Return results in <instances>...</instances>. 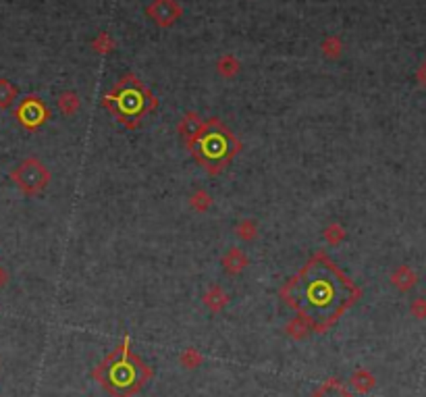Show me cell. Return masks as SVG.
<instances>
[{"label": "cell", "mask_w": 426, "mask_h": 397, "mask_svg": "<svg viewBox=\"0 0 426 397\" xmlns=\"http://www.w3.org/2000/svg\"><path fill=\"white\" fill-rule=\"evenodd\" d=\"M11 181L19 187L23 195H40L52 181L50 169L36 156L23 158L13 171H11Z\"/></svg>", "instance_id": "5b68a950"}, {"label": "cell", "mask_w": 426, "mask_h": 397, "mask_svg": "<svg viewBox=\"0 0 426 397\" xmlns=\"http://www.w3.org/2000/svg\"><path fill=\"white\" fill-rule=\"evenodd\" d=\"M50 119V109L38 94H27L15 109V121L25 131H38Z\"/></svg>", "instance_id": "8992f818"}, {"label": "cell", "mask_w": 426, "mask_h": 397, "mask_svg": "<svg viewBox=\"0 0 426 397\" xmlns=\"http://www.w3.org/2000/svg\"><path fill=\"white\" fill-rule=\"evenodd\" d=\"M17 96H19V87L11 79L0 77V111L11 109L17 100Z\"/></svg>", "instance_id": "7c38bea8"}, {"label": "cell", "mask_w": 426, "mask_h": 397, "mask_svg": "<svg viewBox=\"0 0 426 397\" xmlns=\"http://www.w3.org/2000/svg\"><path fill=\"white\" fill-rule=\"evenodd\" d=\"M181 362H183V366H186V368H196V366L202 362V356H200L196 350H192V347H190V350H186V352H183Z\"/></svg>", "instance_id": "603a6c76"}, {"label": "cell", "mask_w": 426, "mask_h": 397, "mask_svg": "<svg viewBox=\"0 0 426 397\" xmlns=\"http://www.w3.org/2000/svg\"><path fill=\"white\" fill-rule=\"evenodd\" d=\"M202 302L210 312H221L229 304V293L221 285H210L202 295Z\"/></svg>", "instance_id": "30bf717a"}, {"label": "cell", "mask_w": 426, "mask_h": 397, "mask_svg": "<svg viewBox=\"0 0 426 397\" xmlns=\"http://www.w3.org/2000/svg\"><path fill=\"white\" fill-rule=\"evenodd\" d=\"M190 206L196 213H208V208L212 206V197L206 189H198L190 195Z\"/></svg>", "instance_id": "ac0fdd59"}, {"label": "cell", "mask_w": 426, "mask_h": 397, "mask_svg": "<svg viewBox=\"0 0 426 397\" xmlns=\"http://www.w3.org/2000/svg\"><path fill=\"white\" fill-rule=\"evenodd\" d=\"M7 283H9V275H7V270L3 266H0V289H3Z\"/></svg>", "instance_id": "d4e9b609"}, {"label": "cell", "mask_w": 426, "mask_h": 397, "mask_svg": "<svg viewBox=\"0 0 426 397\" xmlns=\"http://www.w3.org/2000/svg\"><path fill=\"white\" fill-rule=\"evenodd\" d=\"M202 127H204L202 115L196 113V111H188V113L181 117V121L177 123V133H179V138L183 140V144L190 148L192 142H194V140L198 138V133L202 131Z\"/></svg>", "instance_id": "ba28073f"}, {"label": "cell", "mask_w": 426, "mask_h": 397, "mask_svg": "<svg viewBox=\"0 0 426 397\" xmlns=\"http://www.w3.org/2000/svg\"><path fill=\"white\" fill-rule=\"evenodd\" d=\"M239 71H241V63L233 54H223L216 61V73L225 79H233Z\"/></svg>", "instance_id": "5bb4252c"}, {"label": "cell", "mask_w": 426, "mask_h": 397, "mask_svg": "<svg viewBox=\"0 0 426 397\" xmlns=\"http://www.w3.org/2000/svg\"><path fill=\"white\" fill-rule=\"evenodd\" d=\"M310 397H356V395H352L337 378H328V380L322 383Z\"/></svg>", "instance_id": "8fae6325"}, {"label": "cell", "mask_w": 426, "mask_h": 397, "mask_svg": "<svg viewBox=\"0 0 426 397\" xmlns=\"http://www.w3.org/2000/svg\"><path fill=\"white\" fill-rule=\"evenodd\" d=\"M310 331H312V327H310L304 319H300V316L291 319V321L287 323V327H285V333H287L289 337H293V339H304Z\"/></svg>", "instance_id": "d6986e66"}, {"label": "cell", "mask_w": 426, "mask_h": 397, "mask_svg": "<svg viewBox=\"0 0 426 397\" xmlns=\"http://www.w3.org/2000/svg\"><path fill=\"white\" fill-rule=\"evenodd\" d=\"M56 105H58V111H60L63 115L73 117V115L81 109V98H79V94H77V92L67 89V92H63V94L58 96Z\"/></svg>", "instance_id": "4fadbf2b"}, {"label": "cell", "mask_w": 426, "mask_h": 397, "mask_svg": "<svg viewBox=\"0 0 426 397\" xmlns=\"http://www.w3.org/2000/svg\"><path fill=\"white\" fill-rule=\"evenodd\" d=\"M391 281H393V285H397L399 289H410V287H414V283H416V275H414V270L410 268V266H399L393 275H391Z\"/></svg>", "instance_id": "2e32d148"}, {"label": "cell", "mask_w": 426, "mask_h": 397, "mask_svg": "<svg viewBox=\"0 0 426 397\" xmlns=\"http://www.w3.org/2000/svg\"><path fill=\"white\" fill-rule=\"evenodd\" d=\"M188 150L208 175H221L243 150V144L221 119L210 117Z\"/></svg>", "instance_id": "277c9868"}, {"label": "cell", "mask_w": 426, "mask_h": 397, "mask_svg": "<svg viewBox=\"0 0 426 397\" xmlns=\"http://www.w3.org/2000/svg\"><path fill=\"white\" fill-rule=\"evenodd\" d=\"M416 77H418V81H420L422 85H426V63H422V65H420V69H418Z\"/></svg>", "instance_id": "cb8c5ba5"}, {"label": "cell", "mask_w": 426, "mask_h": 397, "mask_svg": "<svg viewBox=\"0 0 426 397\" xmlns=\"http://www.w3.org/2000/svg\"><path fill=\"white\" fill-rule=\"evenodd\" d=\"M235 233L241 242H254L258 237V225L254 219H241L235 227Z\"/></svg>", "instance_id": "9a60e30c"}, {"label": "cell", "mask_w": 426, "mask_h": 397, "mask_svg": "<svg viewBox=\"0 0 426 397\" xmlns=\"http://www.w3.org/2000/svg\"><path fill=\"white\" fill-rule=\"evenodd\" d=\"M320 50H322V54H324L326 58H333V61H335V58H339L341 54H344V42H341L339 36H328V38H324Z\"/></svg>", "instance_id": "e0dca14e"}, {"label": "cell", "mask_w": 426, "mask_h": 397, "mask_svg": "<svg viewBox=\"0 0 426 397\" xmlns=\"http://www.w3.org/2000/svg\"><path fill=\"white\" fill-rule=\"evenodd\" d=\"M352 385L360 391H368L372 387V378L366 370H358L354 376H352Z\"/></svg>", "instance_id": "7402d4cb"}, {"label": "cell", "mask_w": 426, "mask_h": 397, "mask_svg": "<svg viewBox=\"0 0 426 397\" xmlns=\"http://www.w3.org/2000/svg\"><path fill=\"white\" fill-rule=\"evenodd\" d=\"M221 264H223V268H225L227 275L237 277V275H241V272L245 270V266L249 264V258L245 256V252H243L241 248H231V250L223 256Z\"/></svg>", "instance_id": "9c48e42d"}, {"label": "cell", "mask_w": 426, "mask_h": 397, "mask_svg": "<svg viewBox=\"0 0 426 397\" xmlns=\"http://www.w3.org/2000/svg\"><path fill=\"white\" fill-rule=\"evenodd\" d=\"M92 376L111 397H133L150 383L152 368L131 350V339L125 337L104 356Z\"/></svg>", "instance_id": "7a4b0ae2"}, {"label": "cell", "mask_w": 426, "mask_h": 397, "mask_svg": "<svg viewBox=\"0 0 426 397\" xmlns=\"http://www.w3.org/2000/svg\"><path fill=\"white\" fill-rule=\"evenodd\" d=\"M279 297L312 331L326 333L360 300L362 289L326 252L318 250L283 283Z\"/></svg>", "instance_id": "6da1fadb"}, {"label": "cell", "mask_w": 426, "mask_h": 397, "mask_svg": "<svg viewBox=\"0 0 426 397\" xmlns=\"http://www.w3.org/2000/svg\"><path fill=\"white\" fill-rule=\"evenodd\" d=\"M346 227L344 225H339V223H330L324 231H322V237L328 246H339L341 242L346 239Z\"/></svg>", "instance_id": "ffe728a7"}, {"label": "cell", "mask_w": 426, "mask_h": 397, "mask_svg": "<svg viewBox=\"0 0 426 397\" xmlns=\"http://www.w3.org/2000/svg\"><path fill=\"white\" fill-rule=\"evenodd\" d=\"M102 107L125 129H137L142 121L158 109V98L135 73H125L113 89L104 94Z\"/></svg>", "instance_id": "3957f363"}, {"label": "cell", "mask_w": 426, "mask_h": 397, "mask_svg": "<svg viewBox=\"0 0 426 397\" xmlns=\"http://www.w3.org/2000/svg\"><path fill=\"white\" fill-rule=\"evenodd\" d=\"M146 15L158 25V28H170L183 17V7L177 0H152L146 7Z\"/></svg>", "instance_id": "52a82bcc"}, {"label": "cell", "mask_w": 426, "mask_h": 397, "mask_svg": "<svg viewBox=\"0 0 426 397\" xmlns=\"http://www.w3.org/2000/svg\"><path fill=\"white\" fill-rule=\"evenodd\" d=\"M92 48H94V52H98V54H111V52L117 48V42H115L106 32H102V34H98L96 40L92 42Z\"/></svg>", "instance_id": "44dd1931"}]
</instances>
